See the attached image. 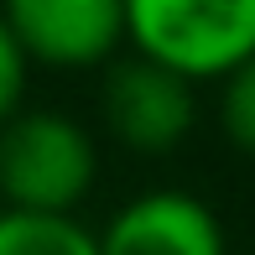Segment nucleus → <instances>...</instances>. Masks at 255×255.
Here are the masks:
<instances>
[{
	"label": "nucleus",
	"instance_id": "obj_2",
	"mask_svg": "<svg viewBox=\"0 0 255 255\" xmlns=\"http://www.w3.org/2000/svg\"><path fill=\"white\" fill-rule=\"evenodd\" d=\"M99 177L94 135L63 110H16L0 125V203L73 219Z\"/></svg>",
	"mask_w": 255,
	"mask_h": 255
},
{
	"label": "nucleus",
	"instance_id": "obj_1",
	"mask_svg": "<svg viewBox=\"0 0 255 255\" xmlns=\"http://www.w3.org/2000/svg\"><path fill=\"white\" fill-rule=\"evenodd\" d=\"M125 42L182 84H224L255 57V0H130Z\"/></svg>",
	"mask_w": 255,
	"mask_h": 255
},
{
	"label": "nucleus",
	"instance_id": "obj_5",
	"mask_svg": "<svg viewBox=\"0 0 255 255\" xmlns=\"http://www.w3.org/2000/svg\"><path fill=\"white\" fill-rule=\"evenodd\" d=\"M99 255H224V224L198 193L151 188L104 224Z\"/></svg>",
	"mask_w": 255,
	"mask_h": 255
},
{
	"label": "nucleus",
	"instance_id": "obj_4",
	"mask_svg": "<svg viewBox=\"0 0 255 255\" xmlns=\"http://www.w3.org/2000/svg\"><path fill=\"white\" fill-rule=\"evenodd\" d=\"M26 63L47 68H94L125 47L120 0H16L5 5Z\"/></svg>",
	"mask_w": 255,
	"mask_h": 255
},
{
	"label": "nucleus",
	"instance_id": "obj_7",
	"mask_svg": "<svg viewBox=\"0 0 255 255\" xmlns=\"http://www.w3.org/2000/svg\"><path fill=\"white\" fill-rule=\"evenodd\" d=\"M219 125L240 151L255 156V57L240 63L235 73L219 84Z\"/></svg>",
	"mask_w": 255,
	"mask_h": 255
},
{
	"label": "nucleus",
	"instance_id": "obj_3",
	"mask_svg": "<svg viewBox=\"0 0 255 255\" xmlns=\"http://www.w3.org/2000/svg\"><path fill=\"white\" fill-rule=\"evenodd\" d=\"M99 110H104V125L115 130V141L156 156V151H172L193 130L198 104H193V84H182L177 73L146 63V57H125L104 73Z\"/></svg>",
	"mask_w": 255,
	"mask_h": 255
},
{
	"label": "nucleus",
	"instance_id": "obj_6",
	"mask_svg": "<svg viewBox=\"0 0 255 255\" xmlns=\"http://www.w3.org/2000/svg\"><path fill=\"white\" fill-rule=\"evenodd\" d=\"M0 255H99V235H89L78 219L0 208Z\"/></svg>",
	"mask_w": 255,
	"mask_h": 255
},
{
	"label": "nucleus",
	"instance_id": "obj_8",
	"mask_svg": "<svg viewBox=\"0 0 255 255\" xmlns=\"http://www.w3.org/2000/svg\"><path fill=\"white\" fill-rule=\"evenodd\" d=\"M26 73H31V63H26V52H21L16 31H10L5 10H0V125H5L10 115L21 110V94H26Z\"/></svg>",
	"mask_w": 255,
	"mask_h": 255
}]
</instances>
